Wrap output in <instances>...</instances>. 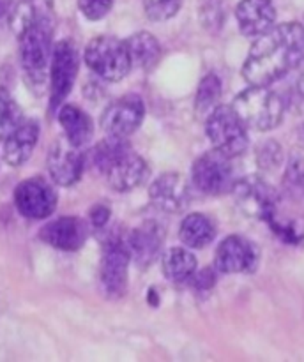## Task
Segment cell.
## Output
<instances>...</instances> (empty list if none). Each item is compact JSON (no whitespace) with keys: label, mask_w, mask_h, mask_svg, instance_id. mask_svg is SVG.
Segmentation results:
<instances>
[{"label":"cell","mask_w":304,"mask_h":362,"mask_svg":"<svg viewBox=\"0 0 304 362\" xmlns=\"http://www.w3.org/2000/svg\"><path fill=\"white\" fill-rule=\"evenodd\" d=\"M304 59V27L297 21L272 25L258 35L242 66L250 85H271L299 66Z\"/></svg>","instance_id":"1"},{"label":"cell","mask_w":304,"mask_h":362,"mask_svg":"<svg viewBox=\"0 0 304 362\" xmlns=\"http://www.w3.org/2000/svg\"><path fill=\"white\" fill-rule=\"evenodd\" d=\"M232 108L244 126L255 131L274 129L285 113L283 99L269 85H251L233 99Z\"/></svg>","instance_id":"2"},{"label":"cell","mask_w":304,"mask_h":362,"mask_svg":"<svg viewBox=\"0 0 304 362\" xmlns=\"http://www.w3.org/2000/svg\"><path fill=\"white\" fill-rule=\"evenodd\" d=\"M55 20L28 25L16 35L20 41V57L23 71L32 83H45L53 52Z\"/></svg>","instance_id":"3"},{"label":"cell","mask_w":304,"mask_h":362,"mask_svg":"<svg viewBox=\"0 0 304 362\" xmlns=\"http://www.w3.org/2000/svg\"><path fill=\"white\" fill-rule=\"evenodd\" d=\"M83 59L88 69L106 81L122 80L133 66L126 42L113 35H99L92 39L85 48Z\"/></svg>","instance_id":"4"},{"label":"cell","mask_w":304,"mask_h":362,"mask_svg":"<svg viewBox=\"0 0 304 362\" xmlns=\"http://www.w3.org/2000/svg\"><path fill=\"white\" fill-rule=\"evenodd\" d=\"M205 133L212 147L228 158L240 156L247 148L246 126L237 117L232 106H214L209 113Z\"/></svg>","instance_id":"5"},{"label":"cell","mask_w":304,"mask_h":362,"mask_svg":"<svg viewBox=\"0 0 304 362\" xmlns=\"http://www.w3.org/2000/svg\"><path fill=\"white\" fill-rule=\"evenodd\" d=\"M235 204L250 218L269 221L276 214L279 197L274 187L258 175H247L232 187Z\"/></svg>","instance_id":"6"},{"label":"cell","mask_w":304,"mask_h":362,"mask_svg":"<svg viewBox=\"0 0 304 362\" xmlns=\"http://www.w3.org/2000/svg\"><path fill=\"white\" fill-rule=\"evenodd\" d=\"M193 182L201 193L205 194H223L232 191L235 184V175H233L232 158L219 151H209L194 161L193 170H191Z\"/></svg>","instance_id":"7"},{"label":"cell","mask_w":304,"mask_h":362,"mask_svg":"<svg viewBox=\"0 0 304 362\" xmlns=\"http://www.w3.org/2000/svg\"><path fill=\"white\" fill-rule=\"evenodd\" d=\"M80 55L76 46L71 41H60L53 46L52 60H49V108L57 110L69 95L76 80Z\"/></svg>","instance_id":"8"},{"label":"cell","mask_w":304,"mask_h":362,"mask_svg":"<svg viewBox=\"0 0 304 362\" xmlns=\"http://www.w3.org/2000/svg\"><path fill=\"white\" fill-rule=\"evenodd\" d=\"M129 250L122 240H112L105 246L99 264V285L108 299H119L127 290Z\"/></svg>","instance_id":"9"},{"label":"cell","mask_w":304,"mask_h":362,"mask_svg":"<svg viewBox=\"0 0 304 362\" xmlns=\"http://www.w3.org/2000/svg\"><path fill=\"white\" fill-rule=\"evenodd\" d=\"M145 117V103L138 94H127L113 101L101 117V127L108 136L127 138L140 127Z\"/></svg>","instance_id":"10"},{"label":"cell","mask_w":304,"mask_h":362,"mask_svg":"<svg viewBox=\"0 0 304 362\" xmlns=\"http://www.w3.org/2000/svg\"><path fill=\"white\" fill-rule=\"evenodd\" d=\"M14 204L21 216L28 219H45L52 216L57 205V193L46 180L34 177L23 180L14 191Z\"/></svg>","instance_id":"11"},{"label":"cell","mask_w":304,"mask_h":362,"mask_svg":"<svg viewBox=\"0 0 304 362\" xmlns=\"http://www.w3.org/2000/svg\"><path fill=\"white\" fill-rule=\"evenodd\" d=\"M258 247L242 235H230L216 250L214 265L223 274L251 272L258 264Z\"/></svg>","instance_id":"12"},{"label":"cell","mask_w":304,"mask_h":362,"mask_svg":"<svg viewBox=\"0 0 304 362\" xmlns=\"http://www.w3.org/2000/svg\"><path fill=\"white\" fill-rule=\"evenodd\" d=\"M87 223L74 216H64L55 221L46 223L39 232V237L46 244L60 251H78L87 240Z\"/></svg>","instance_id":"13"},{"label":"cell","mask_w":304,"mask_h":362,"mask_svg":"<svg viewBox=\"0 0 304 362\" xmlns=\"http://www.w3.org/2000/svg\"><path fill=\"white\" fill-rule=\"evenodd\" d=\"M148 198L165 212H180L189 204V186L179 173H163L152 182Z\"/></svg>","instance_id":"14"},{"label":"cell","mask_w":304,"mask_h":362,"mask_svg":"<svg viewBox=\"0 0 304 362\" xmlns=\"http://www.w3.org/2000/svg\"><path fill=\"white\" fill-rule=\"evenodd\" d=\"M148 168L147 163L144 161V158H140L138 154H134L133 151H126L105 170L103 175L108 180L110 187L119 193H126V191L134 189V187L140 186L141 182L147 177Z\"/></svg>","instance_id":"15"},{"label":"cell","mask_w":304,"mask_h":362,"mask_svg":"<svg viewBox=\"0 0 304 362\" xmlns=\"http://www.w3.org/2000/svg\"><path fill=\"white\" fill-rule=\"evenodd\" d=\"M48 170L53 182L59 186H73L83 172V158L69 141H57L48 154Z\"/></svg>","instance_id":"16"},{"label":"cell","mask_w":304,"mask_h":362,"mask_svg":"<svg viewBox=\"0 0 304 362\" xmlns=\"http://www.w3.org/2000/svg\"><path fill=\"white\" fill-rule=\"evenodd\" d=\"M235 18L244 35L257 37L274 25V2L272 0H240L237 4Z\"/></svg>","instance_id":"17"},{"label":"cell","mask_w":304,"mask_h":362,"mask_svg":"<svg viewBox=\"0 0 304 362\" xmlns=\"http://www.w3.org/2000/svg\"><path fill=\"white\" fill-rule=\"evenodd\" d=\"M39 140V126L35 120H21L4 144V159L7 165L20 166L27 161L34 152Z\"/></svg>","instance_id":"18"},{"label":"cell","mask_w":304,"mask_h":362,"mask_svg":"<svg viewBox=\"0 0 304 362\" xmlns=\"http://www.w3.org/2000/svg\"><path fill=\"white\" fill-rule=\"evenodd\" d=\"M126 246L129 250L131 260H134L141 267H147L148 264L156 260V257L161 251L163 230L152 221L144 223V225L131 232Z\"/></svg>","instance_id":"19"},{"label":"cell","mask_w":304,"mask_h":362,"mask_svg":"<svg viewBox=\"0 0 304 362\" xmlns=\"http://www.w3.org/2000/svg\"><path fill=\"white\" fill-rule=\"evenodd\" d=\"M59 122L66 133V140L76 148L83 147L90 141L94 134V124L92 119L74 105H66L59 112Z\"/></svg>","instance_id":"20"},{"label":"cell","mask_w":304,"mask_h":362,"mask_svg":"<svg viewBox=\"0 0 304 362\" xmlns=\"http://www.w3.org/2000/svg\"><path fill=\"white\" fill-rule=\"evenodd\" d=\"M46 20H55V4H53V0H21L11 11L9 25L11 30L18 35L28 25Z\"/></svg>","instance_id":"21"},{"label":"cell","mask_w":304,"mask_h":362,"mask_svg":"<svg viewBox=\"0 0 304 362\" xmlns=\"http://www.w3.org/2000/svg\"><path fill=\"white\" fill-rule=\"evenodd\" d=\"M131 64L141 71H152L161 59V46L151 32H136L126 41Z\"/></svg>","instance_id":"22"},{"label":"cell","mask_w":304,"mask_h":362,"mask_svg":"<svg viewBox=\"0 0 304 362\" xmlns=\"http://www.w3.org/2000/svg\"><path fill=\"white\" fill-rule=\"evenodd\" d=\"M180 240L193 250H201L209 246L216 237V226L205 214L194 212L184 218L179 230Z\"/></svg>","instance_id":"23"},{"label":"cell","mask_w":304,"mask_h":362,"mask_svg":"<svg viewBox=\"0 0 304 362\" xmlns=\"http://www.w3.org/2000/svg\"><path fill=\"white\" fill-rule=\"evenodd\" d=\"M197 272V258L184 247H170L163 257V274L172 283H187Z\"/></svg>","instance_id":"24"},{"label":"cell","mask_w":304,"mask_h":362,"mask_svg":"<svg viewBox=\"0 0 304 362\" xmlns=\"http://www.w3.org/2000/svg\"><path fill=\"white\" fill-rule=\"evenodd\" d=\"M129 144H127L126 138L119 136H106L105 140L99 141L90 152V163L94 166V170H98L99 173H105V170L119 158L122 152L129 151Z\"/></svg>","instance_id":"25"},{"label":"cell","mask_w":304,"mask_h":362,"mask_svg":"<svg viewBox=\"0 0 304 362\" xmlns=\"http://www.w3.org/2000/svg\"><path fill=\"white\" fill-rule=\"evenodd\" d=\"M219 95H221V80L218 78V74L209 73L207 76L201 78L200 85H198L194 106L198 112H209L216 106Z\"/></svg>","instance_id":"26"},{"label":"cell","mask_w":304,"mask_h":362,"mask_svg":"<svg viewBox=\"0 0 304 362\" xmlns=\"http://www.w3.org/2000/svg\"><path fill=\"white\" fill-rule=\"evenodd\" d=\"M23 120L20 106L14 103V99L0 88V141L6 140L11 131Z\"/></svg>","instance_id":"27"},{"label":"cell","mask_w":304,"mask_h":362,"mask_svg":"<svg viewBox=\"0 0 304 362\" xmlns=\"http://www.w3.org/2000/svg\"><path fill=\"white\" fill-rule=\"evenodd\" d=\"M226 0H204L200 6L201 23L207 30L218 32L225 23Z\"/></svg>","instance_id":"28"},{"label":"cell","mask_w":304,"mask_h":362,"mask_svg":"<svg viewBox=\"0 0 304 362\" xmlns=\"http://www.w3.org/2000/svg\"><path fill=\"white\" fill-rule=\"evenodd\" d=\"M145 14L152 21H166L179 13L182 0H141Z\"/></svg>","instance_id":"29"},{"label":"cell","mask_w":304,"mask_h":362,"mask_svg":"<svg viewBox=\"0 0 304 362\" xmlns=\"http://www.w3.org/2000/svg\"><path fill=\"white\" fill-rule=\"evenodd\" d=\"M78 7L85 18L95 21L105 18L112 11L113 0H78Z\"/></svg>","instance_id":"30"},{"label":"cell","mask_w":304,"mask_h":362,"mask_svg":"<svg viewBox=\"0 0 304 362\" xmlns=\"http://www.w3.org/2000/svg\"><path fill=\"white\" fill-rule=\"evenodd\" d=\"M189 281L193 283V288L197 292H211L216 285V272L209 267L201 269L200 272H194Z\"/></svg>","instance_id":"31"},{"label":"cell","mask_w":304,"mask_h":362,"mask_svg":"<svg viewBox=\"0 0 304 362\" xmlns=\"http://www.w3.org/2000/svg\"><path fill=\"white\" fill-rule=\"evenodd\" d=\"M88 218H90V223L95 226V228H101L108 223L110 219V211L105 207V205H94L88 212Z\"/></svg>","instance_id":"32"},{"label":"cell","mask_w":304,"mask_h":362,"mask_svg":"<svg viewBox=\"0 0 304 362\" xmlns=\"http://www.w3.org/2000/svg\"><path fill=\"white\" fill-rule=\"evenodd\" d=\"M300 64H303V66H300L299 76H297V90H299V94L304 98V59Z\"/></svg>","instance_id":"33"},{"label":"cell","mask_w":304,"mask_h":362,"mask_svg":"<svg viewBox=\"0 0 304 362\" xmlns=\"http://www.w3.org/2000/svg\"><path fill=\"white\" fill-rule=\"evenodd\" d=\"M6 7H7V0H0V14L6 11Z\"/></svg>","instance_id":"34"}]
</instances>
